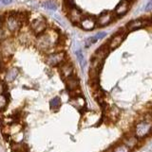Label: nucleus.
Instances as JSON below:
<instances>
[{"instance_id":"obj_17","label":"nucleus","mask_w":152,"mask_h":152,"mask_svg":"<svg viewBox=\"0 0 152 152\" xmlns=\"http://www.w3.org/2000/svg\"><path fill=\"white\" fill-rule=\"evenodd\" d=\"M72 100L76 102V108L81 111L82 109L85 108V105H86V100L85 98L82 96V95H79V96H73L72 97Z\"/></svg>"},{"instance_id":"obj_19","label":"nucleus","mask_w":152,"mask_h":152,"mask_svg":"<svg viewBox=\"0 0 152 152\" xmlns=\"http://www.w3.org/2000/svg\"><path fill=\"white\" fill-rule=\"evenodd\" d=\"M75 55L77 57V61H78V62H79L80 66L82 68H85V66H86V60H85V56H84L82 50H80V49L76 50Z\"/></svg>"},{"instance_id":"obj_11","label":"nucleus","mask_w":152,"mask_h":152,"mask_svg":"<svg viewBox=\"0 0 152 152\" xmlns=\"http://www.w3.org/2000/svg\"><path fill=\"white\" fill-rule=\"evenodd\" d=\"M6 27L8 28L9 31H12V32H15V31H18L21 27L23 26V23H21L20 21L15 18L14 16H10V17H7L6 19Z\"/></svg>"},{"instance_id":"obj_22","label":"nucleus","mask_w":152,"mask_h":152,"mask_svg":"<svg viewBox=\"0 0 152 152\" xmlns=\"http://www.w3.org/2000/svg\"><path fill=\"white\" fill-rule=\"evenodd\" d=\"M16 74H17V71L16 70H10L9 73H8V77H10V80H13V78L16 77Z\"/></svg>"},{"instance_id":"obj_21","label":"nucleus","mask_w":152,"mask_h":152,"mask_svg":"<svg viewBox=\"0 0 152 152\" xmlns=\"http://www.w3.org/2000/svg\"><path fill=\"white\" fill-rule=\"evenodd\" d=\"M43 6L46 9L50 10H57V8H58V5H57V3H55L54 1H45L43 3Z\"/></svg>"},{"instance_id":"obj_18","label":"nucleus","mask_w":152,"mask_h":152,"mask_svg":"<svg viewBox=\"0 0 152 152\" xmlns=\"http://www.w3.org/2000/svg\"><path fill=\"white\" fill-rule=\"evenodd\" d=\"M111 152H131V149L122 142L120 144H117L116 145H114Z\"/></svg>"},{"instance_id":"obj_2","label":"nucleus","mask_w":152,"mask_h":152,"mask_svg":"<svg viewBox=\"0 0 152 152\" xmlns=\"http://www.w3.org/2000/svg\"><path fill=\"white\" fill-rule=\"evenodd\" d=\"M152 26V15H149L148 17H141L138 19H134L129 22L125 26V28L128 31H135L141 28H144L148 26Z\"/></svg>"},{"instance_id":"obj_14","label":"nucleus","mask_w":152,"mask_h":152,"mask_svg":"<svg viewBox=\"0 0 152 152\" xmlns=\"http://www.w3.org/2000/svg\"><path fill=\"white\" fill-rule=\"evenodd\" d=\"M107 113H105L104 116H107V118L109 120V121H113L115 122L118 119L119 115H120V110L116 107H111V108H107Z\"/></svg>"},{"instance_id":"obj_4","label":"nucleus","mask_w":152,"mask_h":152,"mask_svg":"<svg viewBox=\"0 0 152 152\" xmlns=\"http://www.w3.org/2000/svg\"><path fill=\"white\" fill-rule=\"evenodd\" d=\"M67 61V56L65 54V52L63 51H54L51 53L48 54L46 58L47 64L50 66H60L62 64Z\"/></svg>"},{"instance_id":"obj_23","label":"nucleus","mask_w":152,"mask_h":152,"mask_svg":"<svg viewBox=\"0 0 152 152\" xmlns=\"http://www.w3.org/2000/svg\"><path fill=\"white\" fill-rule=\"evenodd\" d=\"M145 10H146V12H150V10H152V0H149L148 3L146 4Z\"/></svg>"},{"instance_id":"obj_1","label":"nucleus","mask_w":152,"mask_h":152,"mask_svg":"<svg viewBox=\"0 0 152 152\" xmlns=\"http://www.w3.org/2000/svg\"><path fill=\"white\" fill-rule=\"evenodd\" d=\"M133 134L138 139H144L152 134V119H145L137 122L133 129Z\"/></svg>"},{"instance_id":"obj_24","label":"nucleus","mask_w":152,"mask_h":152,"mask_svg":"<svg viewBox=\"0 0 152 152\" xmlns=\"http://www.w3.org/2000/svg\"><path fill=\"white\" fill-rule=\"evenodd\" d=\"M151 119H152V114H151Z\"/></svg>"},{"instance_id":"obj_20","label":"nucleus","mask_w":152,"mask_h":152,"mask_svg":"<svg viewBox=\"0 0 152 152\" xmlns=\"http://www.w3.org/2000/svg\"><path fill=\"white\" fill-rule=\"evenodd\" d=\"M50 106L52 110H58L61 107V99L60 97L56 96L54 98H52L50 102Z\"/></svg>"},{"instance_id":"obj_12","label":"nucleus","mask_w":152,"mask_h":152,"mask_svg":"<svg viewBox=\"0 0 152 152\" xmlns=\"http://www.w3.org/2000/svg\"><path fill=\"white\" fill-rule=\"evenodd\" d=\"M65 83H66V87L70 93L74 92L80 88V80L76 75H73L70 77L67 78L65 80Z\"/></svg>"},{"instance_id":"obj_13","label":"nucleus","mask_w":152,"mask_h":152,"mask_svg":"<svg viewBox=\"0 0 152 152\" xmlns=\"http://www.w3.org/2000/svg\"><path fill=\"white\" fill-rule=\"evenodd\" d=\"M109 51H110V50H109L108 45H102L100 48L95 50V52H94V54H93L92 57L96 58V59H98V60L105 61V59L108 57Z\"/></svg>"},{"instance_id":"obj_16","label":"nucleus","mask_w":152,"mask_h":152,"mask_svg":"<svg viewBox=\"0 0 152 152\" xmlns=\"http://www.w3.org/2000/svg\"><path fill=\"white\" fill-rule=\"evenodd\" d=\"M107 36V33L106 32H103V31H100V32H98L96 35L92 36V37H90L87 40V48H88V45H90L92 44H95L96 42H98L99 40H102L104 39L105 37Z\"/></svg>"},{"instance_id":"obj_5","label":"nucleus","mask_w":152,"mask_h":152,"mask_svg":"<svg viewBox=\"0 0 152 152\" xmlns=\"http://www.w3.org/2000/svg\"><path fill=\"white\" fill-rule=\"evenodd\" d=\"M128 32V31L127 30V28L118 30L117 32L110 38V40H109V42H108V46L109 50L111 51V50L118 48L119 46L122 45L123 42L125 41V39L127 38Z\"/></svg>"},{"instance_id":"obj_6","label":"nucleus","mask_w":152,"mask_h":152,"mask_svg":"<svg viewBox=\"0 0 152 152\" xmlns=\"http://www.w3.org/2000/svg\"><path fill=\"white\" fill-rule=\"evenodd\" d=\"M115 19L114 12H108V10H105L102 13L99 14V16L96 17V23L97 27L99 28H105L107 26L110 25Z\"/></svg>"},{"instance_id":"obj_10","label":"nucleus","mask_w":152,"mask_h":152,"mask_svg":"<svg viewBox=\"0 0 152 152\" xmlns=\"http://www.w3.org/2000/svg\"><path fill=\"white\" fill-rule=\"evenodd\" d=\"M79 26L82 29L87 30V31H90L97 27L96 17H93V16H91V15L84 16V18L81 20Z\"/></svg>"},{"instance_id":"obj_15","label":"nucleus","mask_w":152,"mask_h":152,"mask_svg":"<svg viewBox=\"0 0 152 152\" xmlns=\"http://www.w3.org/2000/svg\"><path fill=\"white\" fill-rule=\"evenodd\" d=\"M139 141L140 139H138L134 134H131V135H128L124 137L123 139V143L125 145H127L130 149H134L136 146H138V144H139Z\"/></svg>"},{"instance_id":"obj_8","label":"nucleus","mask_w":152,"mask_h":152,"mask_svg":"<svg viewBox=\"0 0 152 152\" xmlns=\"http://www.w3.org/2000/svg\"><path fill=\"white\" fill-rule=\"evenodd\" d=\"M131 2H132L131 0H121L116 6V8H115V10H114L115 17L120 18L127 14L130 7H131Z\"/></svg>"},{"instance_id":"obj_9","label":"nucleus","mask_w":152,"mask_h":152,"mask_svg":"<svg viewBox=\"0 0 152 152\" xmlns=\"http://www.w3.org/2000/svg\"><path fill=\"white\" fill-rule=\"evenodd\" d=\"M67 16H69V19L71 22V24H73L74 26H77L80 24L81 20L84 18L85 15H84L83 12L80 9H78L74 6L72 9L70 10L69 12H67Z\"/></svg>"},{"instance_id":"obj_7","label":"nucleus","mask_w":152,"mask_h":152,"mask_svg":"<svg viewBox=\"0 0 152 152\" xmlns=\"http://www.w3.org/2000/svg\"><path fill=\"white\" fill-rule=\"evenodd\" d=\"M59 72H60L61 77L64 80V81L67 80V78L70 77L73 75H75L74 74V66H73L72 62L69 61H66L64 64H62L59 66Z\"/></svg>"},{"instance_id":"obj_3","label":"nucleus","mask_w":152,"mask_h":152,"mask_svg":"<svg viewBox=\"0 0 152 152\" xmlns=\"http://www.w3.org/2000/svg\"><path fill=\"white\" fill-rule=\"evenodd\" d=\"M30 28L31 32L35 36H38L42 33H44L45 31L48 29V23L44 16L39 15L36 18H34L30 24Z\"/></svg>"}]
</instances>
